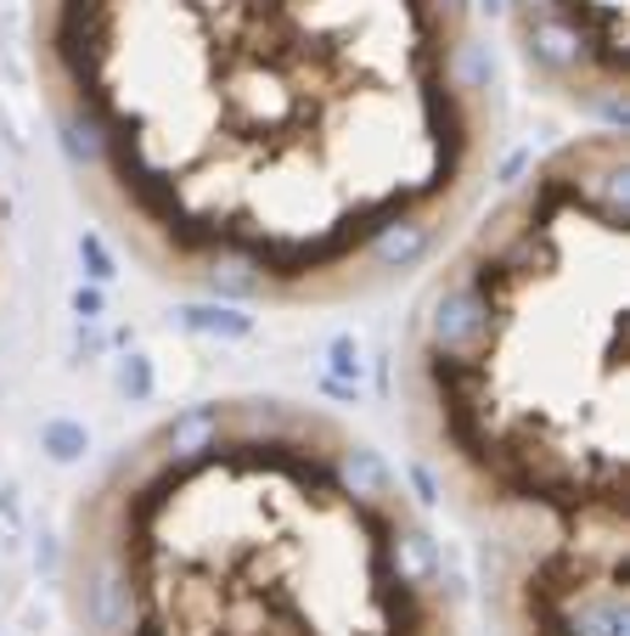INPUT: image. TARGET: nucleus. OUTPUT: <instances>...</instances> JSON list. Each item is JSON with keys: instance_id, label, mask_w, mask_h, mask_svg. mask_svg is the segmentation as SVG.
I'll return each mask as SVG.
<instances>
[{"instance_id": "f257e3e1", "label": "nucleus", "mask_w": 630, "mask_h": 636, "mask_svg": "<svg viewBox=\"0 0 630 636\" xmlns=\"http://www.w3.org/2000/svg\"><path fill=\"white\" fill-rule=\"evenodd\" d=\"M428 254V226H383L377 237H372V260L383 265V271H406V265H417Z\"/></svg>"}, {"instance_id": "f03ea898", "label": "nucleus", "mask_w": 630, "mask_h": 636, "mask_svg": "<svg viewBox=\"0 0 630 636\" xmlns=\"http://www.w3.org/2000/svg\"><path fill=\"white\" fill-rule=\"evenodd\" d=\"M344 479H350V491L366 496V502H389L395 496V479H389V468H383V457L372 446H344Z\"/></svg>"}, {"instance_id": "7ed1b4c3", "label": "nucleus", "mask_w": 630, "mask_h": 636, "mask_svg": "<svg viewBox=\"0 0 630 636\" xmlns=\"http://www.w3.org/2000/svg\"><path fill=\"white\" fill-rule=\"evenodd\" d=\"M180 321L191 332H209V338H248L254 332V316H242L236 305H186Z\"/></svg>"}, {"instance_id": "20e7f679", "label": "nucleus", "mask_w": 630, "mask_h": 636, "mask_svg": "<svg viewBox=\"0 0 630 636\" xmlns=\"http://www.w3.org/2000/svg\"><path fill=\"white\" fill-rule=\"evenodd\" d=\"M40 451L52 462H79L90 451V428L74 423V417H45L40 423Z\"/></svg>"}, {"instance_id": "39448f33", "label": "nucleus", "mask_w": 630, "mask_h": 636, "mask_svg": "<svg viewBox=\"0 0 630 636\" xmlns=\"http://www.w3.org/2000/svg\"><path fill=\"white\" fill-rule=\"evenodd\" d=\"M119 395L135 401V406L153 401V361H147V355H124V361H119Z\"/></svg>"}, {"instance_id": "423d86ee", "label": "nucleus", "mask_w": 630, "mask_h": 636, "mask_svg": "<svg viewBox=\"0 0 630 636\" xmlns=\"http://www.w3.org/2000/svg\"><path fill=\"white\" fill-rule=\"evenodd\" d=\"M79 260H85L90 282H113V276H119V265H113V254H108V242L96 237V231H85V237H79Z\"/></svg>"}, {"instance_id": "0eeeda50", "label": "nucleus", "mask_w": 630, "mask_h": 636, "mask_svg": "<svg viewBox=\"0 0 630 636\" xmlns=\"http://www.w3.org/2000/svg\"><path fill=\"white\" fill-rule=\"evenodd\" d=\"M327 361H332V377H338V383H344V377L355 383V377H361V366H366V361H361V344H355L350 332H338L332 344H327Z\"/></svg>"}, {"instance_id": "6e6552de", "label": "nucleus", "mask_w": 630, "mask_h": 636, "mask_svg": "<svg viewBox=\"0 0 630 636\" xmlns=\"http://www.w3.org/2000/svg\"><path fill=\"white\" fill-rule=\"evenodd\" d=\"M102 310H108L102 287H79V293H74V316H79V321H102Z\"/></svg>"}, {"instance_id": "1a4fd4ad", "label": "nucleus", "mask_w": 630, "mask_h": 636, "mask_svg": "<svg viewBox=\"0 0 630 636\" xmlns=\"http://www.w3.org/2000/svg\"><path fill=\"white\" fill-rule=\"evenodd\" d=\"M445 7H462V0H445Z\"/></svg>"}]
</instances>
